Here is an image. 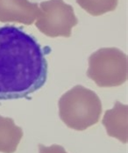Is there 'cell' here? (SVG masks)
<instances>
[{
	"mask_svg": "<svg viewBox=\"0 0 128 153\" xmlns=\"http://www.w3.org/2000/svg\"><path fill=\"white\" fill-rule=\"evenodd\" d=\"M50 52V47L41 46L22 28L0 27V100L27 99L40 89L47 81Z\"/></svg>",
	"mask_w": 128,
	"mask_h": 153,
	"instance_id": "obj_1",
	"label": "cell"
},
{
	"mask_svg": "<svg viewBox=\"0 0 128 153\" xmlns=\"http://www.w3.org/2000/svg\"><path fill=\"white\" fill-rule=\"evenodd\" d=\"M61 120L69 128L83 131L98 123L102 114V102L96 92L76 85L60 98Z\"/></svg>",
	"mask_w": 128,
	"mask_h": 153,
	"instance_id": "obj_2",
	"label": "cell"
},
{
	"mask_svg": "<svg viewBox=\"0 0 128 153\" xmlns=\"http://www.w3.org/2000/svg\"><path fill=\"white\" fill-rule=\"evenodd\" d=\"M87 76L99 87L123 85L128 76L127 56L116 48H103L89 57Z\"/></svg>",
	"mask_w": 128,
	"mask_h": 153,
	"instance_id": "obj_3",
	"label": "cell"
},
{
	"mask_svg": "<svg viewBox=\"0 0 128 153\" xmlns=\"http://www.w3.org/2000/svg\"><path fill=\"white\" fill-rule=\"evenodd\" d=\"M36 27L48 37H70L78 20L71 5L63 0H48L39 4Z\"/></svg>",
	"mask_w": 128,
	"mask_h": 153,
	"instance_id": "obj_4",
	"label": "cell"
},
{
	"mask_svg": "<svg viewBox=\"0 0 128 153\" xmlns=\"http://www.w3.org/2000/svg\"><path fill=\"white\" fill-rule=\"evenodd\" d=\"M40 13L37 3L28 0H0V21L32 25Z\"/></svg>",
	"mask_w": 128,
	"mask_h": 153,
	"instance_id": "obj_5",
	"label": "cell"
},
{
	"mask_svg": "<svg viewBox=\"0 0 128 153\" xmlns=\"http://www.w3.org/2000/svg\"><path fill=\"white\" fill-rule=\"evenodd\" d=\"M127 110V105L116 101L114 107L105 112L102 122L108 136L117 138L124 143L128 142Z\"/></svg>",
	"mask_w": 128,
	"mask_h": 153,
	"instance_id": "obj_6",
	"label": "cell"
},
{
	"mask_svg": "<svg viewBox=\"0 0 128 153\" xmlns=\"http://www.w3.org/2000/svg\"><path fill=\"white\" fill-rule=\"evenodd\" d=\"M22 137V128L12 118L0 115V152H15Z\"/></svg>",
	"mask_w": 128,
	"mask_h": 153,
	"instance_id": "obj_7",
	"label": "cell"
},
{
	"mask_svg": "<svg viewBox=\"0 0 128 153\" xmlns=\"http://www.w3.org/2000/svg\"><path fill=\"white\" fill-rule=\"evenodd\" d=\"M118 0H77V3L92 16H100L116 9Z\"/></svg>",
	"mask_w": 128,
	"mask_h": 153,
	"instance_id": "obj_8",
	"label": "cell"
},
{
	"mask_svg": "<svg viewBox=\"0 0 128 153\" xmlns=\"http://www.w3.org/2000/svg\"><path fill=\"white\" fill-rule=\"evenodd\" d=\"M39 153H68L63 146L58 144H53L51 146H45L39 144Z\"/></svg>",
	"mask_w": 128,
	"mask_h": 153,
	"instance_id": "obj_9",
	"label": "cell"
}]
</instances>
